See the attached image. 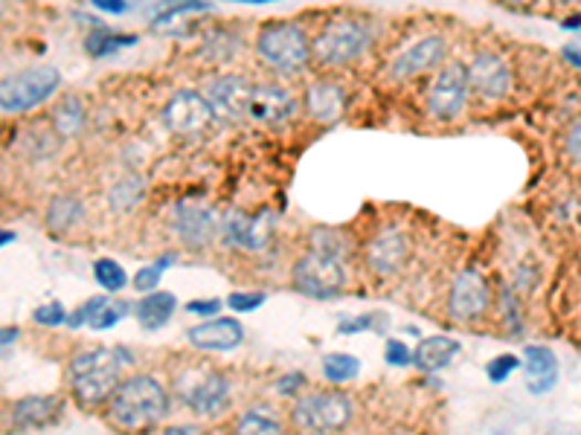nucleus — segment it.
Masks as SVG:
<instances>
[{"mask_svg": "<svg viewBox=\"0 0 581 435\" xmlns=\"http://www.w3.org/2000/svg\"><path fill=\"white\" fill-rule=\"evenodd\" d=\"M134 44H137V35H126V32H91L85 39V53L91 59H108Z\"/></svg>", "mask_w": 581, "mask_h": 435, "instance_id": "c756f323", "label": "nucleus"}, {"mask_svg": "<svg viewBox=\"0 0 581 435\" xmlns=\"http://www.w3.org/2000/svg\"><path fill=\"white\" fill-rule=\"evenodd\" d=\"M91 3H94V9L105 12V15H123V12H128V0H91Z\"/></svg>", "mask_w": 581, "mask_h": 435, "instance_id": "c03bdc74", "label": "nucleus"}, {"mask_svg": "<svg viewBox=\"0 0 581 435\" xmlns=\"http://www.w3.org/2000/svg\"><path fill=\"white\" fill-rule=\"evenodd\" d=\"M108 303V296H94V299H87L85 305H82L80 311L76 314H67V326L71 328H82V326H91V319L96 317V314H99V308H103V305Z\"/></svg>", "mask_w": 581, "mask_h": 435, "instance_id": "4c0bfd02", "label": "nucleus"}, {"mask_svg": "<svg viewBox=\"0 0 581 435\" xmlns=\"http://www.w3.org/2000/svg\"><path fill=\"white\" fill-rule=\"evenodd\" d=\"M32 319H35L39 326H47V328L67 326V311H64L62 303H47V305H39V308H35Z\"/></svg>", "mask_w": 581, "mask_h": 435, "instance_id": "e433bc0d", "label": "nucleus"}, {"mask_svg": "<svg viewBox=\"0 0 581 435\" xmlns=\"http://www.w3.org/2000/svg\"><path fill=\"white\" fill-rule=\"evenodd\" d=\"M376 326V314H370V317H361V319H346V322H340L338 331L340 335H355V331H370V328Z\"/></svg>", "mask_w": 581, "mask_h": 435, "instance_id": "37998d69", "label": "nucleus"}, {"mask_svg": "<svg viewBox=\"0 0 581 435\" xmlns=\"http://www.w3.org/2000/svg\"><path fill=\"white\" fill-rule=\"evenodd\" d=\"M465 73H468V91L486 102L506 99L515 85L509 62L500 53H488V50L474 55L472 62L465 64Z\"/></svg>", "mask_w": 581, "mask_h": 435, "instance_id": "9d476101", "label": "nucleus"}, {"mask_svg": "<svg viewBox=\"0 0 581 435\" xmlns=\"http://www.w3.org/2000/svg\"><path fill=\"white\" fill-rule=\"evenodd\" d=\"M524 374H527V389L532 395H547L558 381V358L556 351L547 346H527L524 349Z\"/></svg>", "mask_w": 581, "mask_h": 435, "instance_id": "412c9836", "label": "nucleus"}, {"mask_svg": "<svg viewBox=\"0 0 581 435\" xmlns=\"http://www.w3.org/2000/svg\"><path fill=\"white\" fill-rule=\"evenodd\" d=\"M256 53L276 73L297 76L311 64V39L290 21H274V24L262 26Z\"/></svg>", "mask_w": 581, "mask_h": 435, "instance_id": "20e7f679", "label": "nucleus"}, {"mask_svg": "<svg viewBox=\"0 0 581 435\" xmlns=\"http://www.w3.org/2000/svg\"><path fill=\"white\" fill-rule=\"evenodd\" d=\"M290 421L303 433H338L352 421V401L338 389L308 392L294 404Z\"/></svg>", "mask_w": 581, "mask_h": 435, "instance_id": "423d86ee", "label": "nucleus"}, {"mask_svg": "<svg viewBox=\"0 0 581 435\" xmlns=\"http://www.w3.org/2000/svg\"><path fill=\"white\" fill-rule=\"evenodd\" d=\"M488 305H492V288H488L486 276L479 270L459 273L448 296L451 317L459 322H474L488 311Z\"/></svg>", "mask_w": 581, "mask_h": 435, "instance_id": "ddd939ff", "label": "nucleus"}, {"mask_svg": "<svg viewBox=\"0 0 581 435\" xmlns=\"http://www.w3.org/2000/svg\"><path fill=\"white\" fill-rule=\"evenodd\" d=\"M251 91H253V82H247V78L221 76V78H212L210 85H207L204 96L212 105V110H215V117L239 123V119L247 117V108H251Z\"/></svg>", "mask_w": 581, "mask_h": 435, "instance_id": "4468645a", "label": "nucleus"}, {"mask_svg": "<svg viewBox=\"0 0 581 435\" xmlns=\"http://www.w3.org/2000/svg\"><path fill=\"white\" fill-rule=\"evenodd\" d=\"M128 314V305H123V303H105L103 308H99V314H96L94 319H91V328H94V331H108V328H114V326H119V322H123V317H126Z\"/></svg>", "mask_w": 581, "mask_h": 435, "instance_id": "f704fd0d", "label": "nucleus"}, {"mask_svg": "<svg viewBox=\"0 0 581 435\" xmlns=\"http://www.w3.org/2000/svg\"><path fill=\"white\" fill-rule=\"evenodd\" d=\"M59 87H62V73L55 67H47V64L27 67V71L0 78V108L7 114H27L53 99Z\"/></svg>", "mask_w": 581, "mask_h": 435, "instance_id": "39448f33", "label": "nucleus"}, {"mask_svg": "<svg viewBox=\"0 0 581 435\" xmlns=\"http://www.w3.org/2000/svg\"><path fill=\"white\" fill-rule=\"evenodd\" d=\"M581 26V18H567L564 21V30H579Z\"/></svg>", "mask_w": 581, "mask_h": 435, "instance_id": "603ef678", "label": "nucleus"}, {"mask_svg": "<svg viewBox=\"0 0 581 435\" xmlns=\"http://www.w3.org/2000/svg\"><path fill=\"white\" fill-rule=\"evenodd\" d=\"M556 3H561V7H570V3H579V0H556Z\"/></svg>", "mask_w": 581, "mask_h": 435, "instance_id": "5fc2aeb1", "label": "nucleus"}, {"mask_svg": "<svg viewBox=\"0 0 581 435\" xmlns=\"http://www.w3.org/2000/svg\"><path fill=\"white\" fill-rule=\"evenodd\" d=\"M18 328H0V346H9V342H15Z\"/></svg>", "mask_w": 581, "mask_h": 435, "instance_id": "49530a36", "label": "nucleus"}, {"mask_svg": "<svg viewBox=\"0 0 581 435\" xmlns=\"http://www.w3.org/2000/svg\"><path fill=\"white\" fill-rule=\"evenodd\" d=\"M410 256V238L395 226L381 233L367 244V265L376 276H395Z\"/></svg>", "mask_w": 581, "mask_h": 435, "instance_id": "f3484780", "label": "nucleus"}, {"mask_svg": "<svg viewBox=\"0 0 581 435\" xmlns=\"http://www.w3.org/2000/svg\"><path fill=\"white\" fill-rule=\"evenodd\" d=\"M323 374L329 383H349L361 374V360L352 354H326L323 358Z\"/></svg>", "mask_w": 581, "mask_h": 435, "instance_id": "7c9ffc66", "label": "nucleus"}, {"mask_svg": "<svg viewBox=\"0 0 581 435\" xmlns=\"http://www.w3.org/2000/svg\"><path fill=\"white\" fill-rule=\"evenodd\" d=\"M172 230L187 247H210L215 235L221 233L219 212L212 210L210 203L196 201V198L178 201L172 212Z\"/></svg>", "mask_w": 581, "mask_h": 435, "instance_id": "9b49d317", "label": "nucleus"}, {"mask_svg": "<svg viewBox=\"0 0 581 435\" xmlns=\"http://www.w3.org/2000/svg\"><path fill=\"white\" fill-rule=\"evenodd\" d=\"M274 230V215L271 212H260V215H244V212H233L224 224V235L230 244H236L242 250H265L267 238Z\"/></svg>", "mask_w": 581, "mask_h": 435, "instance_id": "aec40b11", "label": "nucleus"}, {"mask_svg": "<svg viewBox=\"0 0 581 435\" xmlns=\"http://www.w3.org/2000/svg\"><path fill=\"white\" fill-rule=\"evenodd\" d=\"M178 395L201 418H215L230 404V381L212 369H189L178 378Z\"/></svg>", "mask_w": 581, "mask_h": 435, "instance_id": "0eeeda50", "label": "nucleus"}, {"mask_svg": "<svg viewBox=\"0 0 581 435\" xmlns=\"http://www.w3.org/2000/svg\"><path fill=\"white\" fill-rule=\"evenodd\" d=\"M564 59L570 64H575V67H581V50L579 47H567L564 50Z\"/></svg>", "mask_w": 581, "mask_h": 435, "instance_id": "09e8293b", "label": "nucleus"}, {"mask_svg": "<svg viewBox=\"0 0 581 435\" xmlns=\"http://www.w3.org/2000/svg\"><path fill=\"white\" fill-rule=\"evenodd\" d=\"M187 311L198 314V317H215L221 311V299H192Z\"/></svg>", "mask_w": 581, "mask_h": 435, "instance_id": "79ce46f5", "label": "nucleus"}, {"mask_svg": "<svg viewBox=\"0 0 581 435\" xmlns=\"http://www.w3.org/2000/svg\"><path fill=\"white\" fill-rule=\"evenodd\" d=\"M166 433H198V429L196 427H169V429H166Z\"/></svg>", "mask_w": 581, "mask_h": 435, "instance_id": "864d4df0", "label": "nucleus"}, {"mask_svg": "<svg viewBox=\"0 0 581 435\" xmlns=\"http://www.w3.org/2000/svg\"><path fill=\"white\" fill-rule=\"evenodd\" d=\"M169 265H172V256H163L158 265L142 267V270L134 276V288L140 290V294H151V290H158L160 276H163V267H169Z\"/></svg>", "mask_w": 581, "mask_h": 435, "instance_id": "72a5a7b5", "label": "nucleus"}, {"mask_svg": "<svg viewBox=\"0 0 581 435\" xmlns=\"http://www.w3.org/2000/svg\"><path fill=\"white\" fill-rule=\"evenodd\" d=\"M207 9H210L207 0H160L158 7L151 9L149 24L155 30H172L178 21L198 15V12H207Z\"/></svg>", "mask_w": 581, "mask_h": 435, "instance_id": "393cba45", "label": "nucleus"}, {"mask_svg": "<svg viewBox=\"0 0 581 435\" xmlns=\"http://www.w3.org/2000/svg\"><path fill=\"white\" fill-rule=\"evenodd\" d=\"M445 59V39L442 35H422L416 44H410L390 67V76L395 82H410V78L422 76V73L440 67Z\"/></svg>", "mask_w": 581, "mask_h": 435, "instance_id": "dca6fc26", "label": "nucleus"}, {"mask_svg": "<svg viewBox=\"0 0 581 435\" xmlns=\"http://www.w3.org/2000/svg\"><path fill=\"white\" fill-rule=\"evenodd\" d=\"M85 102L80 96H64L53 110V125L59 137H76L85 131Z\"/></svg>", "mask_w": 581, "mask_h": 435, "instance_id": "a878e982", "label": "nucleus"}, {"mask_svg": "<svg viewBox=\"0 0 581 435\" xmlns=\"http://www.w3.org/2000/svg\"><path fill=\"white\" fill-rule=\"evenodd\" d=\"M518 369H520V360L515 358V354H500V358H495L486 365V378L500 386V383L509 381L511 374L518 372Z\"/></svg>", "mask_w": 581, "mask_h": 435, "instance_id": "c9c22d12", "label": "nucleus"}, {"mask_svg": "<svg viewBox=\"0 0 581 435\" xmlns=\"http://www.w3.org/2000/svg\"><path fill=\"white\" fill-rule=\"evenodd\" d=\"M276 386H279L283 395H294V392H299V389L306 386V378H303L299 372H294V374H288V378H283V381L276 383Z\"/></svg>", "mask_w": 581, "mask_h": 435, "instance_id": "a18cd8bd", "label": "nucleus"}, {"mask_svg": "<svg viewBox=\"0 0 581 435\" xmlns=\"http://www.w3.org/2000/svg\"><path fill=\"white\" fill-rule=\"evenodd\" d=\"M228 3H251V7H265V3H276V0H228Z\"/></svg>", "mask_w": 581, "mask_h": 435, "instance_id": "3c124183", "label": "nucleus"}, {"mask_svg": "<svg viewBox=\"0 0 581 435\" xmlns=\"http://www.w3.org/2000/svg\"><path fill=\"white\" fill-rule=\"evenodd\" d=\"M142 201H146V180L140 174H126L117 187L110 189V210L119 215L134 212Z\"/></svg>", "mask_w": 581, "mask_h": 435, "instance_id": "cd10ccee", "label": "nucleus"}, {"mask_svg": "<svg viewBox=\"0 0 581 435\" xmlns=\"http://www.w3.org/2000/svg\"><path fill=\"white\" fill-rule=\"evenodd\" d=\"M500 3L509 9H529L532 3H538V0H500Z\"/></svg>", "mask_w": 581, "mask_h": 435, "instance_id": "de8ad7c7", "label": "nucleus"}, {"mask_svg": "<svg viewBox=\"0 0 581 435\" xmlns=\"http://www.w3.org/2000/svg\"><path fill=\"white\" fill-rule=\"evenodd\" d=\"M82 215H85V203L80 198L62 194V198H53V203H50L47 226L53 233H67V230L80 224Z\"/></svg>", "mask_w": 581, "mask_h": 435, "instance_id": "bb28decb", "label": "nucleus"}, {"mask_svg": "<svg viewBox=\"0 0 581 435\" xmlns=\"http://www.w3.org/2000/svg\"><path fill=\"white\" fill-rule=\"evenodd\" d=\"M564 148H567V155H570V160L581 163V119H575V123L567 128Z\"/></svg>", "mask_w": 581, "mask_h": 435, "instance_id": "a19ab883", "label": "nucleus"}, {"mask_svg": "<svg viewBox=\"0 0 581 435\" xmlns=\"http://www.w3.org/2000/svg\"><path fill=\"white\" fill-rule=\"evenodd\" d=\"M94 279H96V285L105 290V294H119V290H126V285H128L126 270H123L114 258H99V262H96Z\"/></svg>", "mask_w": 581, "mask_h": 435, "instance_id": "473e14b6", "label": "nucleus"}, {"mask_svg": "<svg viewBox=\"0 0 581 435\" xmlns=\"http://www.w3.org/2000/svg\"><path fill=\"white\" fill-rule=\"evenodd\" d=\"M372 44V26L367 18H331L311 41V62L320 67H346L361 59Z\"/></svg>", "mask_w": 581, "mask_h": 435, "instance_id": "7ed1b4c3", "label": "nucleus"}, {"mask_svg": "<svg viewBox=\"0 0 581 435\" xmlns=\"http://www.w3.org/2000/svg\"><path fill=\"white\" fill-rule=\"evenodd\" d=\"M187 337L196 349L233 351L244 342V328H242V322L233 317L207 319V322H201V326L189 328Z\"/></svg>", "mask_w": 581, "mask_h": 435, "instance_id": "6ab92c4d", "label": "nucleus"}, {"mask_svg": "<svg viewBox=\"0 0 581 435\" xmlns=\"http://www.w3.org/2000/svg\"><path fill=\"white\" fill-rule=\"evenodd\" d=\"M228 305L236 314H251L265 305V294H260V290H253V294H230Z\"/></svg>", "mask_w": 581, "mask_h": 435, "instance_id": "ea45409f", "label": "nucleus"}, {"mask_svg": "<svg viewBox=\"0 0 581 435\" xmlns=\"http://www.w3.org/2000/svg\"><path fill=\"white\" fill-rule=\"evenodd\" d=\"M468 73H465L463 62H448L440 67V73L433 76L427 94H424V105L433 119L451 123L463 114L465 99H468Z\"/></svg>", "mask_w": 581, "mask_h": 435, "instance_id": "1a4fd4ad", "label": "nucleus"}, {"mask_svg": "<svg viewBox=\"0 0 581 435\" xmlns=\"http://www.w3.org/2000/svg\"><path fill=\"white\" fill-rule=\"evenodd\" d=\"M456 354H459V342L451 337H424L419 349L413 351V363L424 372H442V369H448Z\"/></svg>", "mask_w": 581, "mask_h": 435, "instance_id": "5701e85b", "label": "nucleus"}, {"mask_svg": "<svg viewBox=\"0 0 581 435\" xmlns=\"http://www.w3.org/2000/svg\"><path fill=\"white\" fill-rule=\"evenodd\" d=\"M15 242V233H9V230H0V247H7V244Z\"/></svg>", "mask_w": 581, "mask_h": 435, "instance_id": "8fccbe9b", "label": "nucleus"}, {"mask_svg": "<svg viewBox=\"0 0 581 435\" xmlns=\"http://www.w3.org/2000/svg\"><path fill=\"white\" fill-rule=\"evenodd\" d=\"M308 117L317 123H335L346 108V91L335 82H317L306 94Z\"/></svg>", "mask_w": 581, "mask_h": 435, "instance_id": "4be33fe9", "label": "nucleus"}, {"mask_svg": "<svg viewBox=\"0 0 581 435\" xmlns=\"http://www.w3.org/2000/svg\"><path fill=\"white\" fill-rule=\"evenodd\" d=\"M108 415L123 429L158 427L169 415V395L158 378L134 374L128 381H119L114 395L108 397Z\"/></svg>", "mask_w": 581, "mask_h": 435, "instance_id": "f03ea898", "label": "nucleus"}, {"mask_svg": "<svg viewBox=\"0 0 581 435\" xmlns=\"http://www.w3.org/2000/svg\"><path fill=\"white\" fill-rule=\"evenodd\" d=\"M311 250L320 253V256L346 262V258L352 256V238H349L344 230H335V226H320V230L311 233Z\"/></svg>", "mask_w": 581, "mask_h": 435, "instance_id": "c85d7f7f", "label": "nucleus"}, {"mask_svg": "<svg viewBox=\"0 0 581 435\" xmlns=\"http://www.w3.org/2000/svg\"><path fill=\"white\" fill-rule=\"evenodd\" d=\"M64 415V401L59 395H30L12 406L15 429H50Z\"/></svg>", "mask_w": 581, "mask_h": 435, "instance_id": "a211bd4d", "label": "nucleus"}, {"mask_svg": "<svg viewBox=\"0 0 581 435\" xmlns=\"http://www.w3.org/2000/svg\"><path fill=\"white\" fill-rule=\"evenodd\" d=\"M215 119V110L207 102L204 94H196V91H178L172 99L166 102L163 108V123L166 128L178 137H198L204 134L207 128Z\"/></svg>", "mask_w": 581, "mask_h": 435, "instance_id": "f8f14e48", "label": "nucleus"}, {"mask_svg": "<svg viewBox=\"0 0 581 435\" xmlns=\"http://www.w3.org/2000/svg\"><path fill=\"white\" fill-rule=\"evenodd\" d=\"M131 354L126 349L108 346V349H87L71 360V389L73 397L82 406L105 404L114 389L123 381Z\"/></svg>", "mask_w": 581, "mask_h": 435, "instance_id": "f257e3e1", "label": "nucleus"}, {"mask_svg": "<svg viewBox=\"0 0 581 435\" xmlns=\"http://www.w3.org/2000/svg\"><path fill=\"white\" fill-rule=\"evenodd\" d=\"M294 114H297V96L290 94L288 87L274 85V82L253 85L247 117L256 119V123L279 125V123H288Z\"/></svg>", "mask_w": 581, "mask_h": 435, "instance_id": "2eb2a0df", "label": "nucleus"}, {"mask_svg": "<svg viewBox=\"0 0 581 435\" xmlns=\"http://www.w3.org/2000/svg\"><path fill=\"white\" fill-rule=\"evenodd\" d=\"M290 282L303 296L311 299H335L340 290L346 288V262L338 258L320 256V253H306L299 258L294 270H290Z\"/></svg>", "mask_w": 581, "mask_h": 435, "instance_id": "6e6552de", "label": "nucleus"}, {"mask_svg": "<svg viewBox=\"0 0 581 435\" xmlns=\"http://www.w3.org/2000/svg\"><path fill=\"white\" fill-rule=\"evenodd\" d=\"M236 429L239 433H253V435H262V433H283V421L276 418V415H271L267 410H262V406H253V410H247L242 415V418L236 421Z\"/></svg>", "mask_w": 581, "mask_h": 435, "instance_id": "2f4dec72", "label": "nucleus"}, {"mask_svg": "<svg viewBox=\"0 0 581 435\" xmlns=\"http://www.w3.org/2000/svg\"><path fill=\"white\" fill-rule=\"evenodd\" d=\"M384 360L395 369H404V365H413V351L408 349V342L401 340H387L384 342Z\"/></svg>", "mask_w": 581, "mask_h": 435, "instance_id": "58836bf2", "label": "nucleus"}, {"mask_svg": "<svg viewBox=\"0 0 581 435\" xmlns=\"http://www.w3.org/2000/svg\"><path fill=\"white\" fill-rule=\"evenodd\" d=\"M175 308H178V299L175 294H166V290H151L140 299L137 305V319H140L142 328H149V331H158L163 328L169 319H172Z\"/></svg>", "mask_w": 581, "mask_h": 435, "instance_id": "b1692460", "label": "nucleus"}]
</instances>
